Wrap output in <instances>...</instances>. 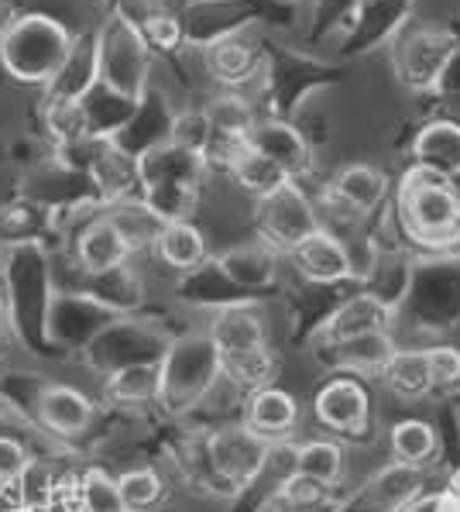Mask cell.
I'll return each instance as SVG.
<instances>
[{
	"label": "cell",
	"instance_id": "6da1fadb",
	"mask_svg": "<svg viewBox=\"0 0 460 512\" xmlns=\"http://www.w3.org/2000/svg\"><path fill=\"white\" fill-rule=\"evenodd\" d=\"M76 38L59 21L42 14H25L0 35V66L7 76L31 86H52L69 62Z\"/></svg>",
	"mask_w": 460,
	"mask_h": 512
},
{
	"label": "cell",
	"instance_id": "7a4b0ae2",
	"mask_svg": "<svg viewBox=\"0 0 460 512\" xmlns=\"http://www.w3.org/2000/svg\"><path fill=\"white\" fill-rule=\"evenodd\" d=\"M224 382L220 351L206 334H186L169 341L162 354V399L158 409L169 416H186L206 403L217 385Z\"/></svg>",
	"mask_w": 460,
	"mask_h": 512
},
{
	"label": "cell",
	"instance_id": "3957f363",
	"mask_svg": "<svg viewBox=\"0 0 460 512\" xmlns=\"http://www.w3.org/2000/svg\"><path fill=\"white\" fill-rule=\"evenodd\" d=\"M399 217L409 238L423 244H450L460 238V196L454 179L416 165L399 186Z\"/></svg>",
	"mask_w": 460,
	"mask_h": 512
},
{
	"label": "cell",
	"instance_id": "277c9868",
	"mask_svg": "<svg viewBox=\"0 0 460 512\" xmlns=\"http://www.w3.org/2000/svg\"><path fill=\"white\" fill-rule=\"evenodd\" d=\"M203 451L220 492H244V488L258 485V478L265 475L275 444L258 437L241 420V423H220L210 433H203Z\"/></svg>",
	"mask_w": 460,
	"mask_h": 512
},
{
	"label": "cell",
	"instance_id": "5b68a950",
	"mask_svg": "<svg viewBox=\"0 0 460 512\" xmlns=\"http://www.w3.org/2000/svg\"><path fill=\"white\" fill-rule=\"evenodd\" d=\"M148 42L128 21L114 18L100 35V80L114 97L141 104L148 83Z\"/></svg>",
	"mask_w": 460,
	"mask_h": 512
},
{
	"label": "cell",
	"instance_id": "8992f818",
	"mask_svg": "<svg viewBox=\"0 0 460 512\" xmlns=\"http://www.w3.org/2000/svg\"><path fill=\"white\" fill-rule=\"evenodd\" d=\"M255 224L261 244H268L272 251H285V255H292L309 234H316L323 227L316 200H309L299 183H289L279 193L258 200Z\"/></svg>",
	"mask_w": 460,
	"mask_h": 512
},
{
	"label": "cell",
	"instance_id": "52a82bcc",
	"mask_svg": "<svg viewBox=\"0 0 460 512\" xmlns=\"http://www.w3.org/2000/svg\"><path fill=\"white\" fill-rule=\"evenodd\" d=\"M97 416V403L83 389L62 382L45 385L35 409V423L42 427V433L62 440V444H73V440H83L86 433H93Z\"/></svg>",
	"mask_w": 460,
	"mask_h": 512
},
{
	"label": "cell",
	"instance_id": "ba28073f",
	"mask_svg": "<svg viewBox=\"0 0 460 512\" xmlns=\"http://www.w3.org/2000/svg\"><path fill=\"white\" fill-rule=\"evenodd\" d=\"M69 255L79 275H110L131 262V244L121 234V227L114 224V217L103 210V214L90 217L83 227L73 234L69 244Z\"/></svg>",
	"mask_w": 460,
	"mask_h": 512
},
{
	"label": "cell",
	"instance_id": "9c48e42d",
	"mask_svg": "<svg viewBox=\"0 0 460 512\" xmlns=\"http://www.w3.org/2000/svg\"><path fill=\"white\" fill-rule=\"evenodd\" d=\"M313 416L320 420V427L333 433H361L368 427L371 403L368 392L354 375H337L316 392L313 399Z\"/></svg>",
	"mask_w": 460,
	"mask_h": 512
},
{
	"label": "cell",
	"instance_id": "30bf717a",
	"mask_svg": "<svg viewBox=\"0 0 460 512\" xmlns=\"http://www.w3.org/2000/svg\"><path fill=\"white\" fill-rule=\"evenodd\" d=\"M292 265L313 286H337V282L354 279V262H351V248L344 238H337L327 227H320L316 234L299 244L292 251Z\"/></svg>",
	"mask_w": 460,
	"mask_h": 512
},
{
	"label": "cell",
	"instance_id": "8fae6325",
	"mask_svg": "<svg viewBox=\"0 0 460 512\" xmlns=\"http://www.w3.org/2000/svg\"><path fill=\"white\" fill-rule=\"evenodd\" d=\"M206 337L213 341V348L220 351V358H237V354L261 351L268 348V330L265 320L255 306L248 303H230L206 327Z\"/></svg>",
	"mask_w": 460,
	"mask_h": 512
},
{
	"label": "cell",
	"instance_id": "7c38bea8",
	"mask_svg": "<svg viewBox=\"0 0 460 512\" xmlns=\"http://www.w3.org/2000/svg\"><path fill=\"white\" fill-rule=\"evenodd\" d=\"M419 492V471L412 464H388L378 471L368 485L361 488L351 499V506H344V512H399L406 509Z\"/></svg>",
	"mask_w": 460,
	"mask_h": 512
},
{
	"label": "cell",
	"instance_id": "4fadbf2b",
	"mask_svg": "<svg viewBox=\"0 0 460 512\" xmlns=\"http://www.w3.org/2000/svg\"><path fill=\"white\" fill-rule=\"evenodd\" d=\"M100 392L114 409H152L162 399V361H141L100 378Z\"/></svg>",
	"mask_w": 460,
	"mask_h": 512
},
{
	"label": "cell",
	"instance_id": "5bb4252c",
	"mask_svg": "<svg viewBox=\"0 0 460 512\" xmlns=\"http://www.w3.org/2000/svg\"><path fill=\"white\" fill-rule=\"evenodd\" d=\"M203 62H206V73L224 86V90H244L258 76L261 52L244 35H220L217 42L206 45Z\"/></svg>",
	"mask_w": 460,
	"mask_h": 512
},
{
	"label": "cell",
	"instance_id": "9a60e30c",
	"mask_svg": "<svg viewBox=\"0 0 460 512\" xmlns=\"http://www.w3.org/2000/svg\"><path fill=\"white\" fill-rule=\"evenodd\" d=\"M244 423L265 437L268 444H279V440L289 437L299 423V403L292 392L279 389V385H268V389H258L248 396V406H244Z\"/></svg>",
	"mask_w": 460,
	"mask_h": 512
},
{
	"label": "cell",
	"instance_id": "2e32d148",
	"mask_svg": "<svg viewBox=\"0 0 460 512\" xmlns=\"http://www.w3.org/2000/svg\"><path fill=\"white\" fill-rule=\"evenodd\" d=\"M248 145L258 148L261 155H268L272 162H279L292 179H299L313 165L306 138L285 121H258L255 131L248 135Z\"/></svg>",
	"mask_w": 460,
	"mask_h": 512
},
{
	"label": "cell",
	"instance_id": "e0dca14e",
	"mask_svg": "<svg viewBox=\"0 0 460 512\" xmlns=\"http://www.w3.org/2000/svg\"><path fill=\"white\" fill-rule=\"evenodd\" d=\"M382 330H388V306L378 296L361 293V296H351L347 303H340L337 310L330 313L327 327H323V337H327L330 344H340L361 334H382Z\"/></svg>",
	"mask_w": 460,
	"mask_h": 512
},
{
	"label": "cell",
	"instance_id": "ac0fdd59",
	"mask_svg": "<svg viewBox=\"0 0 460 512\" xmlns=\"http://www.w3.org/2000/svg\"><path fill=\"white\" fill-rule=\"evenodd\" d=\"M227 176L234 179V186L241 189V193L255 196V203L279 193L282 186L296 183L279 162H272L268 155H261L258 148H251V145H244L241 152L234 155V162L227 165Z\"/></svg>",
	"mask_w": 460,
	"mask_h": 512
},
{
	"label": "cell",
	"instance_id": "d6986e66",
	"mask_svg": "<svg viewBox=\"0 0 460 512\" xmlns=\"http://www.w3.org/2000/svg\"><path fill=\"white\" fill-rule=\"evenodd\" d=\"M152 251L158 262L169 265L172 272L189 275L206 262V238L193 220H172V224L162 227Z\"/></svg>",
	"mask_w": 460,
	"mask_h": 512
},
{
	"label": "cell",
	"instance_id": "ffe728a7",
	"mask_svg": "<svg viewBox=\"0 0 460 512\" xmlns=\"http://www.w3.org/2000/svg\"><path fill=\"white\" fill-rule=\"evenodd\" d=\"M330 186L351 203L358 214L371 217L378 207L388 200V189H392V179L385 176L382 169L368 162H354V165H344L337 176L330 179Z\"/></svg>",
	"mask_w": 460,
	"mask_h": 512
},
{
	"label": "cell",
	"instance_id": "44dd1931",
	"mask_svg": "<svg viewBox=\"0 0 460 512\" xmlns=\"http://www.w3.org/2000/svg\"><path fill=\"white\" fill-rule=\"evenodd\" d=\"M412 152H416V165H426L447 179L460 176V124L430 121L412 141Z\"/></svg>",
	"mask_w": 460,
	"mask_h": 512
},
{
	"label": "cell",
	"instance_id": "7402d4cb",
	"mask_svg": "<svg viewBox=\"0 0 460 512\" xmlns=\"http://www.w3.org/2000/svg\"><path fill=\"white\" fill-rule=\"evenodd\" d=\"M395 354V344L388 337V330L382 334H361V337H351V341H340L333 344V358H337L340 372L347 375H382L388 368Z\"/></svg>",
	"mask_w": 460,
	"mask_h": 512
},
{
	"label": "cell",
	"instance_id": "603a6c76",
	"mask_svg": "<svg viewBox=\"0 0 460 512\" xmlns=\"http://www.w3.org/2000/svg\"><path fill=\"white\" fill-rule=\"evenodd\" d=\"M117 492H121L124 512H158L165 506L169 485L152 464H134L117 475Z\"/></svg>",
	"mask_w": 460,
	"mask_h": 512
},
{
	"label": "cell",
	"instance_id": "cb8c5ba5",
	"mask_svg": "<svg viewBox=\"0 0 460 512\" xmlns=\"http://www.w3.org/2000/svg\"><path fill=\"white\" fill-rule=\"evenodd\" d=\"M42 117H45L49 138L62 148H73L93 135V114H90V104H86V100L49 97Z\"/></svg>",
	"mask_w": 460,
	"mask_h": 512
},
{
	"label": "cell",
	"instance_id": "d4e9b609",
	"mask_svg": "<svg viewBox=\"0 0 460 512\" xmlns=\"http://www.w3.org/2000/svg\"><path fill=\"white\" fill-rule=\"evenodd\" d=\"M385 385L402 399H419L433 389L430 378V354L426 351H395L388 368L382 372Z\"/></svg>",
	"mask_w": 460,
	"mask_h": 512
},
{
	"label": "cell",
	"instance_id": "484cf974",
	"mask_svg": "<svg viewBox=\"0 0 460 512\" xmlns=\"http://www.w3.org/2000/svg\"><path fill=\"white\" fill-rule=\"evenodd\" d=\"M292 471L333 488L344 478V451L333 440H309L292 451Z\"/></svg>",
	"mask_w": 460,
	"mask_h": 512
},
{
	"label": "cell",
	"instance_id": "4316f807",
	"mask_svg": "<svg viewBox=\"0 0 460 512\" xmlns=\"http://www.w3.org/2000/svg\"><path fill=\"white\" fill-rule=\"evenodd\" d=\"M220 269L230 282H237V286H265V282H272L275 275V255L268 244H258V248H237L230 251V255L220 258Z\"/></svg>",
	"mask_w": 460,
	"mask_h": 512
},
{
	"label": "cell",
	"instance_id": "83f0119b",
	"mask_svg": "<svg viewBox=\"0 0 460 512\" xmlns=\"http://www.w3.org/2000/svg\"><path fill=\"white\" fill-rule=\"evenodd\" d=\"M388 440H392L395 461L412 464V468L426 464L436 451V433L430 423H423V420H399L392 427V437Z\"/></svg>",
	"mask_w": 460,
	"mask_h": 512
},
{
	"label": "cell",
	"instance_id": "f1b7e54d",
	"mask_svg": "<svg viewBox=\"0 0 460 512\" xmlns=\"http://www.w3.org/2000/svg\"><path fill=\"white\" fill-rule=\"evenodd\" d=\"M79 485H83L86 512H124L117 475H107L103 468H86L79 471Z\"/></svg>",
	"mask_w": 460,
	"mask_h": 512
},
{
	"label": "cell",
	"instance_id": "f546056e",
	"mask_svg": "<svg viewBox=\"0 0 460 512\" xmlns=\"http://www.w3.org/2000/svg\"><path fill=\"white\" fill-rule=\"evenodd\" d=\"M31 464H35V458H31L25 440L0 430V482H18V478H25L31 471Z\"/></svg>",
	"mask_w": 460,
	"mask_h": 512
},
{
	"label": "cell",
	"instance_id": "4dcf8cb0",
	"mask_svg": "<svg viewBox=\"0 0 460 512\" xmlns=\"http://www.w3.org/2000/svg\"><path fill=\"white\" fill-rule=\"evenodd\" d=\"M145 42L152 45V49H162V52H172L182 45V25L176 14H152V18L145 21Z\"/></svg>",
	"mask_w": 460,
	"mask_h": 512
},
{
	"label": "cell",
	"instance_id": "1f68e13d",
	"mask_svg": "<svg viewBox=\"0 0 460 512\" xmlns=\"http://www.w3.org/2000/svg\"><path fill=\"white\" fill-rule=\"evenodd\" d=\"M430 378L433 385H454L460 382V351L450 348V344H440V348H430Z\"/></svg>",
	"mask_w": 460,
	"mask_h": 512
},
{
	"label": "cell",
	"instance_id": "d6a6232c",
	"mask_svg": "<svg viewBox=\"0 0 460 512\" xmlns=\"http://www.w3.org/2000/svg\"><path fill=\"white\" fill-rule=\"evenodd\" d=\"M402 512H460V495L450 488V492H436V495H419L412 499Z\"/></svg>",
	"mask_w": 460,
	"mask_h": 512
},
{
	"label": "cell",
	"instance_id": "836d02e7",
	"mask_svg": "<svg viewBox=\"0 0 460 512\" xmlns=\"http://www.w3.org/2000/svg\"><path fill=\"white\" fill-rule=\"evenodd\" d=\"M0 334H11V310H7L4 289H0Z\"/></svg>",
	"mask_w": 460,
	"mask_h": 512
},
{
	"label": "cell",
	"instance_id": "e575fe53",
	"mask_svg": "<svg viewBox=\"0 0 460 512\" xmlns=\"http://www.w3.org/2000/svg\"><path fill=\"white\" fill-rule=\"evenodd\" d=\"M4 341H7V334H0V354H4Z\"/></svg>",
	"mask_w": 460,
	"mask_h": 512
}]
</instances>
